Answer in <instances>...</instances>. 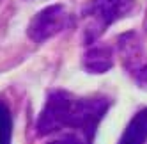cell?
Returning <instances> with one entry per match:
<instances>
[{
	"mask_svg": "<svg viewBox=\"0 0 147 144\" xmlns=\"http://www.w3.org/2000/svg\"><path fill=\"white\" fill-rule=\"evenodd\" d=\"M108 107L110 101L105 96H75L66 89H55L46 98L36 130L39 135L75 132L92 141Z\"/></svg>",
	"mask_w": 147,
	"mask_h": 144,
	"instance_id": "cell-1",
	"label": "cell"
},
{
	"mask_svg": "<svg viewBox=\"0 0 147 144\" xmlns=\"http://www.w3.org/2000/svg\"><path fill=\"white\" fill-rule=\"evenodd\" d=\"M135 0H89L82 11L87 45H94L110 25L133 9Z\"/></svg>",
	"mask_w": 147,
	"mask_h": 144,
	"instance_id": "cell-2",
	"label": "cell"
},
{
	"mask_svg": "<svg viewBox=\"0 0 147 144\" xmlns=\"http://www.w3.org/2000/svg\"><path fill=\"white\" fill-rule=\"evenodd\" d=\"M71 22V16L67 14L66 7L55 4L45 7L41 13H37L34 16V20L28 25V36L36 43H41L51 36H55L59 32H62Z\"/></svg>",
	"mask_w": 147,
	"mask_h": 144,
	"instance_id": "cell-3",
	"label": "cell"
},
{
	"mask_svg": "<svg viewBox=\"0 0 147 144\" xmlns=\"http://www.w3.org/2000/svg\"><path fill=\"white\" fill-rule=\"evenodd\" d=\"M85 69L90 73H103L112 68V52L107 46L87 45V54L83 57Z\"/></svg>",
	"mask_w": 147,
	"mask_h": 144,
	"instance_id": "cell-4",
	"label": "cell"
},
{
	"mask_svg": "<svg viewBox=\"0 0 147 144\" xmlns=\"http://www.w3.org/2000/svg\"><path fill=\"white\" fill-rule=\"evenodd\" d=\"M147 141V109L140 110L126 126L119 144H145Z\"/></svg>",
	"mask_w": 147,
	"mask_h": 144,
	"instance_id": "cell-5",
	"label": "cell"
},
{
	"mask_svg": "<svg viewBox=\"0 0 147 144\" xmlns=\"http://www.w3.org/2000/svg\"><path fill=\"white\" fill-rule=\"evenodd\" d=\"M13 137V118L9 107L0 101V144H11Z\"/></svg>",
	"mask_w": 147,
	"mask_h": 144,
	"instance_id": "cell-6",
	"label": "cell"
},
{
	"mask_svg": "<svg viewBox=\"0 0 147 144\" xmlns=\"http://www.w3.org/2000/svg\"><path fill=\"white\" fill-rule=\"evenodd\" d=\"M48 144H92V141H89L87 137H83L82 133H75V132H64L62 135H59L57 139H53Z\"/></svg>",
	"mask_w": 147,
	"mask_h": 144,
	"instance_id": "cell-7",
	"label": "cell"
}]
</instances>
